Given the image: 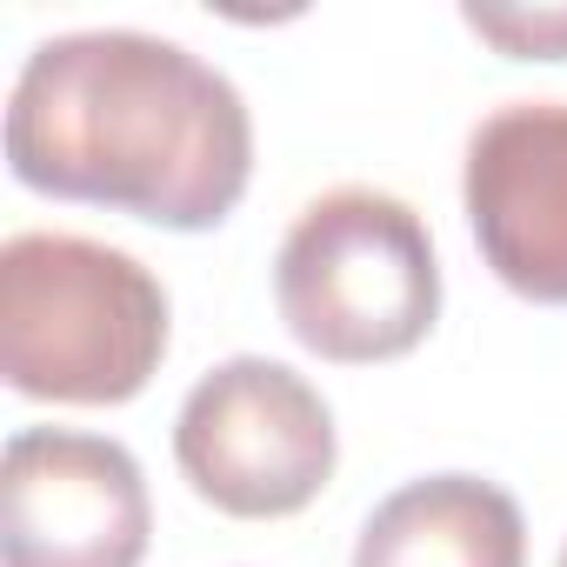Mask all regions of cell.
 Segmentation results:
<instances>
[{
  "mask_svg": "<svg viewBox=\"0 0 567 567\" xmlns=\"http://www.w3.org/2000/svg\"><path fill=\"white\" fill-rule=\"evenodd\" d=\"M461 200L501 288L567 308V101H507L481 114Z\"/></svg>",
  "mask_w": 567,
  "mask_h": 567,
  "instance_id": "cell-6",
  "label": "cell"
},
{
  "mask_svg": "<svg viewBox=\"0 0 567 567\" xmlns=\"http://www.w3.org/2000/svg\"><path fill=\"white\" fill-rule=\"evenodd\" d=\"M354 567H527V520L481 474H427L361 520Z\"/></svg>",
  "mask_w": 567,
  "mask_h": 567,
  "instance_id": "cell-7",
  "label": "cell"
},
{
  "mask_svg": "<svg viewBox=\"0 0 567 567\" xmlns=\"http://www.w3.org/2000/svg\"><path fill=\"white\" fill-rule=\"evenodd\" d=\"M560 567H567V547H560Z\"/></svg>",
  "mask_w": 567,
  "mask_h": 567,
  "instance_id": "cell-9",
  "label": "cell"
},
{
  "mask_svg": "<svg viewBox=\"0 0 567 567\" xmlns=\"http://www.w3.org/2000/svg\"><path fill=\"white\" fill-rule=\"evenodd\" d=\"M461 21L514 61H567V0L560 8H461Z\"/></svg>",
  "mask_w": 567,
  "mask_h": 567,
  "instance_id": "cell-8",
  "label": "cell"
},
{
  "mask_svg": "<svg viewBox=\"0 0 567 567\" xmlns=\"http://www.w3.org/2000/svg\"><path fill=\"white\" fill-rule=\"evenodd\" d=\"M8 167L34 194L200 234L220 227L254 181V121L240 87L181 41L87 28L21 61Z\"/></svg>",
  "mask_w": 567,
  "mask_h": 567,
  "instance_id": "cell-1",
  "label": "cell"
},
{
  "mask_svg": "<svg viewBox=\"0 0 567 567\" xmlns=\"http://www.w3.org/2000/svg\"><path fill=\"white\" fill-rule=\"evenodd\" d=\"M167 354V288L87 234H14L0 247V374L28 401L121 408Z\"/></svg>",
  "mask_w": 567,
  "mask_h": 567,
  "instance_id": "cell-2",
  "label": "cell"
},
{
  "mask_svg": "<svg viewBox=\"0 0 567 567\" xmlns=\"http://www.w3.org/2000/svg\"><path fill=\"white\" fill-rule=\"evenodd\" d=\"M274 301L288 334L341 368L401 361L441 321V260L427 220L381 187L308 200L274 254Z\"/></svg>",
  "mask_w": 567,
  "mask_h": 567,
  "instance_id": "cell-3",
  "label": "cell"
},
{
  "mask_svg": "<svg viewBox=\"0 0 567 567\" xmlns=\"http://www.w3.org/2000/svg\"><path fill=\"white\" fill-rule=\"evenodd\" d=\"M334 414L321 388L267 354L207 368L174 414L187 487L234 520H288L334 481Z\"/></svg>",
  "mask_w": 567,
  "mask_h": 567,
  "instance_id": "cell-4",
  "label": "cell"
},
{
  "mask_svg": "<svg viewBox=\"0 0 567 567\" xmlns=\"http://www.w3.org/2000/svg\"><path fill=\"white\" fill-rule=\"evenodd\" d=\"M154 534L141 461L107 434L21 427L0 454L8 567H141Z\"/></svg>",
  "mask_w": 567,
  "mask_h": 567,
  "instance_id": "cell-5",
  "label": "cell"
}]
</instances>
